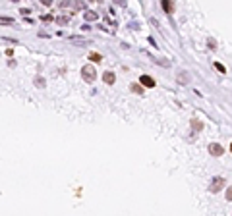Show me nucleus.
Here are the masks:
<instances>
[{
    "label": "nucleus",
    "mask_w": 232,
    "mask_h": 216,
    "mask_svg": "<svg viewBox=\"0 0 232 216\" xmlns=\"http://www.w3.org/2000/svg\"><path fill=\"white\" fill-rule=\"evenodd\" d=\"M132 91H133V93H137V95H141V93H143V89H141L139 85H132Z\"/></svg>",
    "instance_id": "14"
},
{
    "label": "nucleus",
    "mask_w": 232,
    "mask_h": 216,
    "mask_svg": "<svg viewBox=\"0 0 232 216\" xmlns=\"http://www.w3.org/2000/svg\"><path fill=\"white\" fill-rule=\"evenodd\" d=\"M230 150H232V143H230Z\"/></svg>",
    "instance_id": "17"
},
{
    "label": "nucleus",
    "mask_w": 232,
    "mask_h": 216,
    "mask_svg": "<svg viewBox=\"0 0 232 216\" xmlns=\"http://www.w3.org/2000/svg\"><path fill=\"white\" fill-rule=\"evenodd\" d=\"M103 81H105V83H108V85H112V83L116 81V75H114L112 72H107V73L103 75Z\"/></svg>",
    "instance_id": "7"
},
{
    "label": "nucleus",
    "mask_w": 232,
    "mask_h": 216,
    "mask_svg": "<svg viewBox=\"0 0 232 216\" xmlns=\"http://www.w3.org/2000/svg\"><path fill=\"white\" fill-rule=\"evenodd\" d=\"M162 10H165V12H168V14H170V12L174 10V4L170 2V0H162Z\"/></svg>",
    "instance_id": "10"
},
{
    "label": "nucleus",
    "mask_w": 232,
    "mask_h": 216,
    "mask_svg": "<svg viewBox=\"0 0 232 216\" xmlns=\"http://www.w3.org/2000/svg\"><path fill=\"white\" fill-rule=\"evenodd\" d=\"M176 79L180 81L182 85H188V81H190V73H188V72H178Z\"/></svg>",
    "instance_id": "6"
},
{
    "label": "nucleus",
    "mask_w": 232,
    "mask_h": 216,
    "mask_svg": "<svg viewBox=\"0 0 232 216\" xmlns=\"http://www.w3.org/2000/svg\"><path fill=\"white\" fill-rule=\"evenodd\" d=\"M139 83L143 85V87H147V89H153L155 87V79L151 75H141L139 77Z\"/></svg>",
    "instance_id": "4"
},
{
    "label": "nucleus",
    "mask_w": 232,
    "mask_h": 216,
    "mask_svg": "<svg viewBox=\"0 0 232 216\" xmlns=\"http://www.w3.org/2000/svg\"><path fill=\"white\" fill-rule=\"evenodd\" d=\"M85 19L87 21H95V19H99V14L93 10H85Z\"/></svg>",
    "instance_id": "8"
},
{
    "label": "nucleus",
    "mask_w": 232,
    "mask_h": 216,
    "mask_svg": "<svg viewBox=\"0 0 232 216\" xmlns=\"http://www.w3.org/2000/svg\"><path fill=\"white\" fill-rule=\"evenodd\" d=\"M54 19H56L58 25H68V23H70V18H68V15H58V18H54Z\"/></svg>",
    "instance_id": "11"
},
{
    "label": "nucleus",
    "mask_w": 232,
    "mask_h": 216,
    "mask_svg": "<svg viewBox=\"0 0 232 216\" xmlns=\"http://www.w3.org/2000/svg\"><path fill=\"white\" fill-rule=\"evenodd\" d=\"M81 77H83L87 83H93V81L97 79V72H95V68H93V64H85V66L81 68Z\"/></svg>",
    "instance_id": "1"
},
{
    "label": "nucleus",
    "mask_w": 232,
    "mask_h": 216,
    "mask_svg": "<svg viewBox=\"0 0 232 216\" xmlns=\"http://www.w3.org/2000/svg\"><path fill=\"white\" fill-rule=\"evenodd\" d=\"M33 83H35V87H39V89H44V85H47V81H44V77H41V75H37L33 79Z\"/></svg>",
    "instance_id": "9"
},
{
    "label": "nucleus",
    "mask_w": 232,
    "mask_h": 216,
    "mask_svg": "<svg viewBox=\"0 0 232 216\" xmlns=\"http://www.w3.org/2000/svg\"><path fill=\"white\" fill-rule=\"evenodd\" d=\"M226 199H228V201H232V185L226 189Z\"/></svg>",
    "instance_id": "15"
},
{
    "label": "nucleus",
    "mask_w": 232,
    "mask_h": 216,
    "mask_svg": "<svg viewBox=\"0 0 232 216\" xmlns=\"http://www.w3.org/2000/svg\"><path fill=\"white\" fill-rule=\"evenodd\" d=\"M192 128L195 129V131H201V129H203V124H201L199 120H192Z\"/></svg>",
    "instance_id": "12"
},
{
    "label": "nucleus",
    "mask_w": 232,
    "mask_h": 216,
    "mask_svg": "<svg viewBox=\"0 0 232 216\" xmlns=\"http://www.w3.org/2000/svg\"><path fill=\"white\" fill-rule=\"evenodd\" d=\"M70 41L74 44H79V46H87V44H91L89 39H79V37H70Z\"/></svg>",
    "instance_id": "5"
},
{
    "label": "nucleus",
    "mask_w": 232,
    "mask_h": 216,
    "mask_svg": "<svg viewBox=\"0 0 232 216\" xmlns=\"http://www.w3.org/2000/svg\"><path fill=\"white\" fill-rule=\"evenodd\" d=\"M89 60H91V62H101V54H97V52H89Z\"/></svg>",
    "instance_id": "13"
},
{
    "label": "nucleus",
    "mask_w": 232,
    "mask_h": 216,
    "mask_svg": "<svg viewBox=\"0 0 232 216\" xmlns=\"http://www.w3.org/2000/svg\"><path fill=\"white\" fill-rule=\"evenodd\" d=\"M209 154L211 156H222V154H225V149L219 143H209Z\"/></svg>",
    "instance_id": "3"
},
{
    "label": "nucleus",
    "mask_w": 232,
    "mask_h": 216,
    "mask_svg": "<svg viewBox=\"0 0 232 216\" xmlns=\"http://www.w3.org/2000/svg\"><path fill=\"white\" fill-rule=\"evenodd\" d=\"M222 187H225V178L222 176H215L213 180L209 181V191L211 193H219Z\"/></svg>",
    "instance_id": "2"
},
{
    "label": "nucleus",
    "mask_w": 232,
    "mask_h": 216,
    "mask_svg": "<svg viewBox=\"0 0 232 216\" xmlns=\"http://www.w3.org/2000/svg\"><path fill=\"white\" fill-rule=\"evenodd\" d=\"M209 46H211V50H217V48H215V41H213V39L209 41Z\"/></svg>",
    "instance_id": "16"
}]
</instances>
